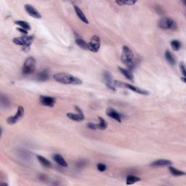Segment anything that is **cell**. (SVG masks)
I'll list each match as a JSON object with an SVG mask.
<instances>
[{"mask_svg": "<svg viewBox=\"0 0 186 186\" xmlns=\"http://www.w3.org/2000/svg\"><path fill=\"white\" fill-rule=\"evenodd\" d=\"M53 78L55 81L58 83L64 84H82V81L77 77H75L71 74H67V73H58L53 76Z\"/></svg>", "mask_w": 186, "mask_h": 186, "instance_id": "6da1fadb", "label": "cell"}, {"mask_svg": "<svg viewBox=\"0 0 186 186\" xmlns=\"http://www.w3.org/2000/svg\"><path fill=\"white\" fill-rule=\"evenodd\" d=\"M121 60H122V63L129 68L132 69L135 68V59H134L133 53L126 46H124L123 51H122V56H121Z\"/></svg>", "mask_w": 186, "mask_h": 186, "instance_id": "7a4b0ae2", "label": "cell"}, {"mask_svg": "<svg viewBox=\"0 0 186 186\" xmlns=\"http://www.w3.org/2000/svg\"><path fill=\"white\" fill-rule=\"evenodd\" d=\"M114 85H115V87H121V88H126V89H130V90H132V91L135 92V93H136L140 94V95H149V92L147 91V90L143 89L140 87L131 85V84H129L124 83V82H122L119 81H114Z\"/></svg>", "mask_w": 186, "mask_h": 186, "instance_id": "3957f363", "label": "cell"}, {"mask_svg": "<svg viewBox=\"0 0 186 186\" xmlns=\"http://www.w3.org/2000/svg\"><path fill=\"white\" fill-rule=\"evenodd\" d=\"M34 37L31 36H19V37H15L13 39V43L17 45L23 46L24 47H27L29 48L30 46L31 45L32 42H33Z\"/></svg>", "mask_w": 186, "mask_h": 186, "instance_id": "277c9868", "label": "cell"}, {"mask_svg": "<svg viewBox=\"0 0 186 186\" xmlns=\"http://www.w3.org/2000/svg\"><path fill=\"white\" fill-rule=\"evenodd\" d=\"M36 68V60L32 57H29L25 61L23 67V73L26 75L33 74Z\"/></svg>", "mask_w": 186, "mask_h": 186, "instance_id": "5b68a950", "label": "cell"}, {"mask_svg": "<svg viewBox=\"0 0 186 186\" xmlns=\"http://www.w3.org/2000/svg\"><path fill=\"white\" fill-rule=\"evenodd\" d=\"M158 26L159 28L162 29H172L174 30L177 28L176 23L170 18H162L159 20L158 23Z\"/></svg>", "mask_w": 186, "mask_h": 186, "instance_id": "8992f818", "label": "cell"}, {"mask_svg": "<svg viewBox=\"0 0 186 186\" xmlns=\"http://www.w3.org/2000/svg\"><path fill=\"white\" fill-rule=\"evenodd\" d=\"M100 47V39L97 36H93L89 43H87V49L89 50L97 53Z\"/></svg>", "mask_w": 186, "mask_h": 186, "instance_id": "52a82bcc", "label": "cell"}, {"mask_svg": "<svg viewBox=\"0 0 186 186\" xmlns=\"http://www.w3.org/2000/svg\"><path fill=\"white\" fill-rule=\"evenodd\" d=\"M24 115V108H23L22 106H19L16 114H15L14 116H9V117L7 119V124H10V125L16 124L17 122H19V121L23 118Z\"/></svg>", "mask_w": 186, "mask_h": 186, "instance_id": "ba28073f", "label": "cell"}, {"mask_svg": "<svg viewBox=\"0 0 186 186\" xmlns=\"http://www.w3.org/2000/svg\"><path fill=\"white\" fill-rule=\"evenodd\" d=\"M103 77L105 85L108 87V89L115 91V90H116V87H115L114 85V79H113V77L112 76H111V73L108 71H105L103 73Z\"/></svg>", "mask_w": 186, "mask_h": 186, "instance_id": "9c48e42d", "label": "cell"}, {"mask_svg": "<svg viewBox=\"0 0 186 186\" xmlns=\"http://www.w3.org/2000/svg\"><path fill=\"white\" fill-rule=\"evenodd\" d=\"M75 109L78 112L77 114H73V113H68L67 116H68V119L73 121H75V122H82L84 119V115L83 112L78 106H75Z\"/></svg>", "mask_w": 186, "mask_h": 186, "instance_id": "30bf717a", "label": "cell"}, {"mask_svg": "<svg viewBox=\"0 0 186 186\" xmlns=\"http://www.w3.org/2000/svg\"><path fill=\"white\" fill-rule=\"evenodd\" d=\"M25 9H26V13H27L30 16H31L32 18L36 19L42 18V15L39 13V11L36 8H34L32 5H25Z\"/></svg>", "mask_w": 186, "mask_h": 186, "instance_id": "8fae6325", "label": "cell"}, {"mask_svg": "<svg viewBox=\"0 0 186 186\" xmlns=\"http://www.w3.org/2000/svg\"><path fill=\"white\" fill-rule=\"evenodd\" d=\"M39 101L42 105L47 107H53L55 104V98L49 96L42 95L39 97Z\"/></svg>", "mask_w": 186, "mask_h": 186, "instance_id": "7c38bea8", "label": "cell"}, {"mask_svg": "<svg viewBox=\"0 0 186 186\" xmlns=\"http://www.w3.org/2000/svg\"><path fill=\"white\" fill-rule=\"evenodd\" d=\"M106 114L107 116H109V117L114 119V120L117 121L118 122L121 123L122 122V118H121L120 114L116 111L115 109L109 108L106 110Z\"/></svg>", "mask_w": 186, "mask_h": 186, "instance_id": "4fadbf2b", "label": "cell"}, {"mask_svg": "<svg viewBox=\"0 0 186 186\" xmlns=\"http://www.w3.org/2000/svg\"><path fill=\"white\" fill-rule=\"evenodd\" d=\"M172 164V162L170 160H166V159H159V160L155 161V162H152L151 164V166H170Z\"/></svg>", "mask_w": 186, "mask_h": 186, "instance_id": "5bb4252c", "label": "cell"}, {"mask_svg": "<svg viewBox=\"0 0 186 186\" xmlns=\"http://www.w3.org/2000/svg\"><path fill=\"white\" fill-rule=\"evenodd\" d=\"M74 10H75L76 14L78 16V18H79V20H81L82 22L84 23V24H89V21H88L87 18H86L85 15H84V13L82 12V9L78 6H76V5H74Z\"/></svg>", "mask_w": 186, "mask_h": 186, "instance_id": "9a60e30c", "label": "cell"}, {"mask_svg": "<svg viewBox=\"0 0 186 186\" xmlns=\"http://www.w3.org/2000/svg\"><path fill=\"white\" fill-rule=\"evenodd\" d=\"M53 159L55 160V162L57 163L59 165L63 166V167H67L68 166V163L63 158V156L60 154H55L53 156Z\"/></svg>", "mask_w": 186, "mask_h": 186, "instance_id": "2e32d148", "label": "cell"}, {"mask_svg": "<svg viewBox=\"0 0 186 186\" xmlns=\"http://www.w3.org/2000/svg\"><path fill=\"white\" fill-rule=\"evenodd\" d=\"M119 71L122 73V74H123L124 76H125V78L130 80V81H133L134 76H133V74H132L131 70H129V69L123 68H122V67H119Z\"/></svg>", "mask_w": 186, "mask_h": 186, "instance_id": "e0dca14e", "label": "cell"}, {"mask_svg": "<svg viewBox=\"0 0 186 186\" xmlns=\"http://www.w3.org/2000/svg\"><path fill=\"white\" fill-rule=\"evenodd\" d=\"M37 80L41 82H45L49 78V73L47 70H44L42 71L39 72L36 76Z\"/></svg>", "mask_w": 186, "mask_h": 186, "instance_id": "ac0fdd59", "label": "cell"}, {"mask_svg": "<svg viewBox=\"0 0 186 186\" xmlns=\"http://www.w3.org/2000/svg\"><path fill=\"white\" fill-rule=\"evenodd\" d=\"M36 157H37V159L39 160V162L41 163V164H42L44 166H45V167L47 168H49L52 166L50 162H49V160H47V159H45L44 156H39V155H38Z\"/></svg>", "mask_w": 186, "mask_h": 186, "instance_id": "d6986e66", "label": "cell"}, {"mask_svg": "<svg viewBox=\"0 0 186 186\" xmlns=\"http://www.w3.org/2000/svg\"><path fill=\"white\" fill-rule=\"evenodd\" d=\"M165 58L166 60L168 61L169 63H170L171 65H174L176 63L175 58H174V55L172 54L171 52H170L169 50H166L165 53Z\"/></svg>", "mask_w": 186, "mask_h": 186, "instance_id": "ffe728a7", "label": "cell"}, {"mask_svg": "<svg viewBox=\"0 0 186 186\" xmlns=\"http://www.w3.org/2000/svg\"><path fill=\"white\" fill-rule=\"evenodd\" d=\"M169 170H170V172H171V174H173L174 176H184V175H185V172L180 171V170H177V169H176L174 167H172V166H170V167H169Z\"/></svg>", "mask_w": 186, "mask_h": 186, "instance_id": "44dd1931", "label": "cell"}, {"mask_svg": "<svg viewBox=\"0 0 186 186\" xmlns=\"http://www.w3.org/2000/svg\"><path fill=\"white\" fill-rule=\"evenodd\" d=\"M15 24H16L17 25H18V26H20L21 28H24V29L26 30V31H30L31 29V27L29 24L27 22H26V21L18 20L15 22Z\"/></svg>", "mask_w": 186, "mask_h": 186, "instance_id": "7402d4cb", "label": "cell"}, {"mask_svg": "<svg viewBox=\"0 0 186 186\" xmlns=\"http://www.w3.org/2000/svg\"><path fill=\"white\" fill-rule=\"evenodd\" d=\"M140 180V178L133 175H129L126 177V185H132L137 182H139Z\"/></svg>", "mask_w": 186, "mask_h": 186, "instance_id": "603a6c76", "label": "cell"}, {"mask_svg": "<svg viewBox=\"0 0 186 186\" xmlns=\"http://www.w3.org/2000/svg\"><path fill=\"white\" fill-rule=\"evenodd\" d=\"M99 124H97V129H101V130H104L107 128V126H108V124H107V122H105V119H103V118L99 117Z\"/></svg>", "mask_w": 186, "mask_h": 186, "instance_id": "cb8c5ba5", "label": "cell"}, {"mask_svg": "<svg viewBox=\"0 0 186 186\" xmlns=\"http://www.w3.org/2000/svg\"><path fill=\"white\" fill-rule=\"evenodd\" d=\"M171 46L173 50L177 51L179 50L180 47H181V42L178 41V40H173V41H172L171 42Z\"/></svg>", "mask_w": 186, "mask_h": 186, "instance_id": "d4e9b609", "label": "cell"}, {"mask_svg": "<svg viewBox=\"0 0 186 186\" xmlns=\"http://www.w3.org/2000/svg\"><path fill=\"white\" fill-rule=\"evenodd\" d=\"M76 43L77 44V45L79 46L80 47H82V48L85 49H87V43L85 41H84V39H76Z\"/></svg>", "mask_w": 186, "mask_h": 186, "instance_id": "484cf974", "label": "cell"}, {"mask_svg": "<svg viewBox=\"0 0 186 186\" xmlns=\"http://www.w3.org/2000/svg\"><path fill=\"white\" fill-rule=\"evenodd\" d=\"M137 2L136 1H116V3L118 4L119 6H122V5H133Z\"/></svg>", "mask_w": 186, "mask_h": 186, "instance_id": "4316f807", "label": "cell"}, {"mask_svg": "<svg viewBox=\"0 0 186 186\" xmlns=\"http://www.w3.org/2000/svg\"><path fill=\"white\" fill-rule=\"evenodd\" d=\"M1 103L2 105L5 107H7L9 105V100L6 96H4L3 95H2L1 96Z\"/></svg>", "mask_w": 186, "mask_h": 186, "instance_id": "83f0119b", "label": "cell"}, {"mask_svg": "<svg viewBox=\"0 0 186 186\" xmlns=\"http://www.w3.org/2000/svg\"><path fill=\"white\" fill-rule=\"evenodd\" d=\"M97 170H99V171L104 172L105 170H106L107 166H105V164H98L97 165Z\"/></svg>", "mask_w": 186, "mask_h": 186, "instance_id": "f1b7e54d", "label": "cell"}, {"mask_svg": "<svg viewBox=\"0 0 186 186\" xmlns=\"http://www.w3.org/2000/svg\"><path fill=\"white\" fill-rule=\"evenodd\" d=\"M180 71L182 72L183 76L185 78V64H184V63H180Z\"/></svg>", "mask_w": 186, "mask_h": 186, "instance_id": "f546056e", "label": "cell"}, {"mask_svg": "<svg viewBox=\"0 0 186 186\" xmlns=\"http://www.w3.org/2000/svg\"><path fill=\"white\" fill-rule=\"evenodd\" d=\"M87 126L89 129H97V124L93 123H89L87 124Z\"/></svg>", "mask_w": 186, "mask_h": 186, "instance_id": "4dcf8cb0", "label": "cell"}, {"mask_svg": "<svg viewBox=\"0 0 186 186\" xmlns=\"http://www.w3.org/2000/svg\"><path fill=\"white\" fill-rule=\"evenodd\" d=\"M18 30L20 32H21V33L22 34H28V31H26V30H25V29H24V28H18Z\"/></svg>", "mask_w": 186, "mask_h": 186, "instance_id": "1f68e13d", "label": "cell"}, {"mask_svg": "<svg viewBox=\"0 0 186 186\" xmlns=\"http://www.w3.org/2000/svg\"><path fill=\"white\" fill-rule=\"evenodd\" d=\"M182 80H183V82H184V83H185V77H184V78H182Z\"/></svg>", "mask_w": 186, "mask_h": 186, "instance_id": "d6a6232c", "label": "cell"}]
</instances>
